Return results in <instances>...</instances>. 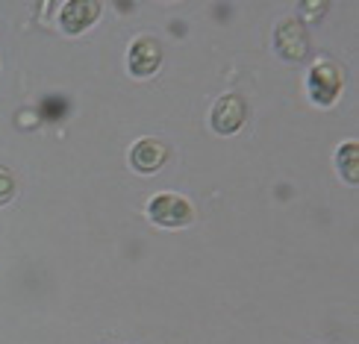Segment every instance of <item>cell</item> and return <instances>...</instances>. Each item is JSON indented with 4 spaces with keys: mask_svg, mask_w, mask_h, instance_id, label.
Returning a JSON list of instances; mask_svg holds the SVG:
<instances>
[{
    "mask_svg": "<svg viewBox=\"0 0 359 344\" xmlns=\"http://www.w3.org/2000/svg\"><path fill=\"white\" fill-rule=\"evenodd\" d=\"M341 68L330 59H321L309 68V77H306V92L309 97L318 103V106H333L341 95Z\"/></svg>",
    "mask_w": 359,
    "mask_h": 344,
    "instance_id": "obj_1",
    "label": "cell"
},
{
    "mask_svg": "<svg viewBox=\"0 0 359 344\" xmlns=\"http://www.w3.org/2000/svg\"><path fill=\"white\" fill-rule=\"evenodd\" d=\"M147 218L159 223V227L180 230V227H189L191 223L194 209L186 198H180V194H156V198L147 203Z\"/></svg>",
    "mask_w": 359,
    "mask_h": 344,
    "instance_id": "obj_2",
    "label": "cell"
},
{
    "mask_svg": "<svg viewBox=\"0 0 359 344\" xmlns=\"http://www.w3.org/2000/svg\"><path fill=\"white\" fill-rule=\"evenodd\" d=\"M274 48L286 62H301L309 50V36L306 27L297 18H283L274 29Z\"/></svg>",
    "mask_w": 359,
    "mask_h": 344,
    "instance_id": "obj_3",
    "label": "cell"
},
{
    "mask_svg": "<svg viewBox=\"0 0 359 344\" xmlns=\"http://www.w3.org/2000/svg\"><path fill=\"white\" fill-rule=\"evenodd\" d=\"M245 118H248V103L236 92H230V95H224V97L215 100L209 121H212V130L218 132V136H233V132L242 130Z\"/></svg>",
    "mask_w": 359,
    "mask_h": 344,
    "instance_id": "obj_4",
    "label": "cell"
},
{
    "mask_svg": "<svg viewBox=\"0 0 359 344\" xmlns=\"http://www.w3.org/2000/svg\"><path fill=\"white\" fill-rule=\"evenodd\" d=\"M97 18H100V4H97V0H71V4L62 6L59 24H62V29L68 36H80Z\"/></svg>",
    "mask_w": 359,
    "mask_h": 344,
    "instance_id": "obj_5",
    "label": "cell"
},
{
    "mask_svg": "<svg viewBox=\"0 0 359 344\" xmlns=\"http://www.w3.org/2000/svg\"><path fill=\"white\" fill-rule=\"evenodd\" d=\"M127 62H130V71L136 74V77H151V74H156L159 65H162V48H159V41L156 39H139L130 48Z\"/></svg>",
    "mask_w": 359,
    "mask_h": 344,
    "instance_id": "obj_6",
    "label": "cell"
},
{
    "mask_svg": "<svg viewBox=\"0 0 359 344\" xmlns=\"http://www.w3.org/2000/svg\"><path fill=\"white\" fill-rule=\"evenodd\" d=\"M165 159H168L165 144L156 142V139H142V142L133 144V151H130V165L139 174H156L162 165H165Z\"/></svg>",
    "mask_w": 359,
    "mask_h": 344,
    "instance_id": "obj_7",
    "label": "cell"
},
{
    "mask_svg": "<svg viewBox=\"0 0 359 344\" xmlns=\"http://www.w3.org/2000/svg\"><path fill=\"white\" fill-rule=\"evenodd\" d=\"M336 168L351 186H356V179H359V144L356 142L341 144L336 151Z\"/></svg>",
    "mask_w": 359,
    "mask_h": 344,
    "instance_id": "obj_8",
    "label": "cell"
},
{
    "mask_svg": "<svg viewBox=\"0 0 359 344\" xmlns=\"http://www.w3.org/2000/svg\"><path fill=\"white\" fill-rule=\"evenodd\" d=\"M15 194H18V179H15V174L6 165H0V209L9 206L15 200Z\"/></svg>",
    "mask_w": 359,
    "mask_h": 344,
    "instance_id": "obj_9",
    "label": "cell"
},
{
    "mask_svg": "<svg viewBox=\"0 0 359 344\" xmlns=\"http://www.w3.org/2000/svg\"><path fill=\"white\" fill-rule=\"evenodd\" d=\"M301 9H304V12H321V15H324V12H327V4H304Z\"/></svg>",
    "mask_w": 359,
    "mask_h": 344,
    "instance_id": "obj_10",
    "label": "cell"
}]
</instances>
